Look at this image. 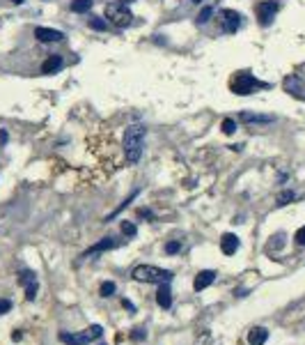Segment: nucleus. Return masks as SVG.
Listing matches in <instances>:
<instances>
[{
  "label": "nucleus",
  "instance_id": "1",
  "mask_svg": "<svg viewBox=\"0 0 305 345\" xmlns=\"http://www.w3.org/2000/svg\"><path fill=\"white\" fill-rule=\"evenodd\" d=\"M145 145V124H131L124 131V157L129 164H138Z\"/></svg>",
  "mask_w": 305,
  "mask_h": 345
},
{
  "label": "nucleus",
  "instance_id": "2",
  "mask_svg": "<svg viewBox=\"0 0 305 345\" xmlns=\"http://www.w3.org/2000/svg\"><path fill=\"white\" fill-rule=\"evenodd\" d=\"M133 281L138 283H170L172 281V274L170 270H161V267H154V265H138L133 271H131Z\"/></svg>",
  "mask_w": 305,
  "mask_h": 345
},
{
  "label": "nucleus",
  "instance_id": "3",
  "mask_svg": "<svg viewBox=\"0 0 305 345\" xmlns=\"http://www.w3.org/2000/svg\"><path fill=\"white\" fill-rule=\"evenodd\" d=\"M106 19L115 25V28H127L133 21V14L129 9L127 0H115V2H108L106 5Z\"/></svg>",
  "mask_w": 305,
  "mask_h": 345
},
{
  "label": "nucleus",
  "instance_id": "4",
  "mask_svg": "<svg viewBox=\"0 0 305 345\" xmlns=\"http://www.w3.org/2000/svg\"><path fill=\"white\" fill-rule=\"evenodd\" d=\"M101 336H104V329H101L99 324H92V327L78 331V334H67V331H62V334H60V341L65 345H89V343H94V341H99Z\"/></svg>",
  "mask_w": 305,
  "mask_h": 345
},
{
  "label": "nucleus",
  "instance_id": "5",
  "mask_svg": "<svg viewBox=\"0 0 305 345\" xmlns=\"http://www.w3.org/2000/svg\"><path fill=\"white\" fill-rule=\"evenodd\" d=\"M230 88L234 95H250V92H255L257 88H268L266 83L257 81L253 74H248V72H239L234 78H232Z\"/></svg>",
  "mask_w": 305,
  "mask_h": 345
},
{
  "label": "nucleus",
  "instance_id": "6",
  "mask_svg": "<svg viewBox=\"0 0 305 345\" xmlns=\"http://www.w3.org/2000/svg\"><path fill=\"white\" fill-rule=\"evenodd\" d=\"M218 21H220V25H223V30L227 32V35L237 32L239 28H241V14L234 12V9H220V12H218Z\"/></svg>",
  "mask_w": 305,
  "mask_h": 345
},
{
  "label": "nucleus",
  "instance_id": "7",
  "mask_svg": "<svg viewBox=\"0 0 305 345\" xmlns=\"http://www.w3.org/2000/svg\"><path fill=\"white\" fill-rule=\"evenodd\" d=\"M278 9H280V5H278L276 0H264V2H260L257 5V19H260V25H271L273 23V16L278 14Z\"/></svg>",
  "mask_w": 305,
  "mask_h": 345
},
{
  "label": "nucleus",
  "instance_id": "8",
  "mask_svg": "<svg viewBox=\"0 0 305 345\" xmlns=\"http://www.w3.org/2000/svg\"><path fill=\"white\" fill-rule=\"evenodd\" d=\"M19 283L25 288V299L28 301H32L37 297V276L32 271H23L21 276H19Z\"/></svg>",
  "mask_w": 305,
  "mask_h": 345
},
{
  "label": "nucleus",
  "instance_id": "9",
  "mask_svg": "<svg viewBox=\"0 0 305 345\" xmlns=\"http://www.w3.org/2000/svg\"><path fill=\"white\" fill-rule=\"evenodd\" d=\"M119 246V242L115 240V237H104V240H99L94 246H89L85 253H83V258H92V255L97 253H104V251H110V248Z\"/></svg>",
  "mask_w": 305,
  "mask_h": 345
},
{
  "label": "nucleus",
  "instance_id": "10",
  "mask_svg": "<svg viewBox=\"0 0 305 345\" xmlns=\"http://www.w3.org/2000/svg\"><path fill=\"white\" fill-rule=\"evenodd\" d=\"M216 281V271L214 270H202L195 274V281H193V288H195V293H200V290H207L209 285Z\"/></svg>",
  "mask_w": 305,
  "mask_h": 345
},
{
  "label": "nucleus",
  "instance_id": "11",
  "mask_svg": "<svg viewBox=\"0 0 305 345\" xmlns=\"http://www.w3.org/2000/svg\"><path fill=\"white\" fill-rule=\"evenodd\" d=\"M239 246H241V242H239V237L234 233H225L220 237V251L225 255H234L239 251Z\"/></svg>",
  "mask_w": 305,
  "mask_h": 345
},
{
  "label": "nucleus",
  "instance_id": "12",
  "mask_svg": "<svg viewBox=\"0 0 305 345\" xmlns=\"http://www.w3.org/2000/svg\"><path fill=\"white\" fill-rule=\"evenodd\" d=\"M35 37H37L39 42H60V39H65V32L39 25V28H35Z\"/></svg>",
  "mask_w": 305,
  "mask_h": 345
},
{
  "label": "nucleus",
  "instance_id": "13",
  "mask_svg": "<svg viewBox=\"0 0 305 345\" xmlns=\"http://www.w3.org/2000/svg\"><path fill=\"white\" fill-rule=\"evenodd\" d=\"M239 120L241 122H248V124H266V122H273L276 118L273 115H257V113H239Z\"/></svg>",
  "mask_w": 305,
  "mask_h": 345
},
{
  "label": "nucleus",
  "instance_id": "14",
  "mask_svg": "<svg viewBox=\"0 0 305 345\" xmlns=\"http://www.w3.org/2000/svg\"><path fill=\"white\" fill-rule=\"evenodd\" d=\"M156 304L161 308H168L172 306V290H170V283H161V288H158V293H156Z\"/></svg>",
  "mask_w": 305,
  "mask_h": 345
},
{
  "label": "nucleus",
  "instance_id": "15",
  "mask_svg": "<svg viewBox=\"0 0 305 345\" xmlns=\"http://www.w3.org/2000/svg\"><path fill=\"white\" fill-rule=\"evenodd\" d=\"M268 341V329L266 327H253L248 331V343L250 345H264Z\"/></svg>",
  "mask_w": 305,
  "mask_h": 345
},
{
  "label": "nucleus",
  "instance_id": "16",
  "mask_svg": "<svg viewBox=\"0 0 305 345\" xmlns=\"http://www.w3.org/2000/svg\"><path fill=\"white\" fill-rule=\"evenodd\" d=\"M62 67V58L60 55H48L42 65V74H53V72H58Z\"/></svg>",
  "mask_w": 305,
  "mask_h": 345
},
{
  "label": "nucleus",
  "instance_id": "17",
  "mask_svg": "<svg viewBox=\"0 0 305 345\" xmlns=\"http://www.w3.org/2000/svg\"><path fill=\"white\" fill-rule=\"evenodd\" d=\"M92 5H94V0H71V12H76V14H85V12L92 9Z\"/></svg>",
  "mask_w": 305,
  "mask_h": 345
},
{
  "label": "nucleus",
  "instance_id": "18",
  "mask_svg": "<svg viewBox=\"0 0 305 345\" xmlns=\"http://www.w3.org/2000/svg\"><path fill=\"white\" fill-rule=\"evenodd\" d=\"M87 25L89 28H92V30H106V28H108V21H104V19H101V16H89L87 19Z\"/></svg>",
  "mask_w": 305,
  "mask_h": 345
},
{
  "label": "nucleus",
  "instance_id": "19",
  "mask_svg": "<svg viewBox=\"0 0 305 345\" xmlns=\"http://www.w3.org/2000/svg\"><path fill=\"white\" fill-rule=\"evenodd\" d=\"M115 290H117V285L112 283V281H104V283H101V288H99V295H101V297H112V295H115Z\"/></svg>",
  "mask_w": 305,
  "mask_h": 345
},
{
  "label": "nucleus",
  "instance_id": "20",
  "mask_svg": "<svg viewBox=\"0 0 305 345\" xmlns=\"http://www.w3.org/2000/svg\"><path fill=\"white\" fill-rule=\"evenodd\" d=\"M294 198H296V194H294V191H289V189H287V191H283V194L278 196V207H284V205H289Z\"/></svg>",
  "mask_w": 305,
  "mask_h": 345
},
{
  "label": "nucleus",
  "instance_id": "21",
  "mask_svg": "<svg viewBox=\"0 0 305 345\" xmlns=\"http://www.w3.org/2000/svg\"><path fill=\"white\" fill-rule=\"evenodd\" d=\"M220 129H223V134L232 136L234 131H237V120H232V118H225L223 124H220Z\"/></svg>",
  "mask_w": 305,
  "mask_h": 345
},
{
  "label": "nucleus",
  "instance_id": "22",
  "mask_svg": "<svg viewBox=\"0 0 305 345\" xmlns=\"http://www.w3.org/2000/svg\"><path fill=\"white\" fill-rule=\"evenodd\" d=\"M122 233L127 235V237H135V235H138V228H135V223H131V221H122Z\"/></svg>",
  "mask_w": 305,
  "mask_h": 345
},
{
  "label": "nucleus",
  "instance_id": "23",
  "mask_svg": "<svg viewBox=\"0 0 305 345\" xmlns=\"http://www.w3.org/2000/svg\"><path fill=\"white\" fill-rule=\"evenodd\" d=\"M211 14H214V7H202V12L197 14V23H207Z\"/></svg>",
  "mask_w": 305,
  "mask_h": 345
},
{
  "label": "nucleus",
  "instance_id": "24",
  "mask_svg": "<svg viewBox=\"0 0 305 345\" xmlns=\"http://www.w3.org/2000/svg\"><path fill=\"white\" fill-rule=\"evenodd\" d=\"M179 251H181V242H168V244H165V253H170V255H174V253H179Z\"/></svg>",
  "mask_w": 305,
  "mask_h": 345
},
{
  "label": "nucleus",
  "instance_id": "25",
  "mask_svg": "<svg viewBox=\"0 0 305 345\" xmlns=\"http://www.w3.org/2000/svg\"><path fill=\"white\" fill-rule=\"evenodd\" d=\"M294 240H296L298 246H305V225H301L296 230V235H294Z\"/></svg>",
  "mask_w": 305,
  "mask_h": 345
},
{
  "label": "nucleus",
  "instance_id": "26",
  "mask_svg": "<svg viewBox=\"0 0 305 345\" xmlns=\"http://www.w3.org/2000/svg\"><path fill=\"white\" fill-rule=\"evenodd\" d=\"M12 311V301L9 299H0V315H5Z\"/></svg>",
  "mask_w": 305,
  "mask_h": 345
},
{
  "label": "nucleus",
  "instance_id": "27",
  "mask_svg": "<svg viewBox=\"0 0 305 345\" xmlns=\"http://www.w3.org/2000/svg\"><path fill=\"white\" fill-rule=\"evenodd\" d=\"M138 217H142V219H154V214H152V210H147V207H140V210H138Z\"/></svg>",
  "mask_w": 305,
  "mask_h": 345
},
{
  "label": "nucleus",
  "instance_id": "28",
  "mask_svg": "<svg viewBox=\"0 0 305 345\" xmlns=\"http://www.w3.org/2000/svg\"><path fill=\"white\" fill-rule=\"evenodd\" d=\"M145 336H147V334H145V329H133V334H131V338H133V341H142Z\"/></svg>",
  "mask_w": 305,
  "mask_h": 345
},
{
  "label": "nucleus",
  "instance_id": "29",
  "mask_svg": "<svg viewBox=\"0 0 305 345\" xmlns=\"http://www.w3.org/2000/svg\"><path fill=\"white\" fill-rule=\"evenodd\" d=\"M122 306L127 308V311H131V313H133V311H135V306H133V304H131V301H129V299H122Z\"/></svg>",
  "mask_w": 305,
  "mask_h": 345
},
{
  "label": "nucleus",
  "instance_id": "30",
  "mask_svg": "<svg viewBox=\"0 0 305 345\" xmlns=\"http://www.w3.org/2000/svg\"><path fill=\"white\" fill-rule=\"evenodd\" d=\"M7 131H5V129H0V145H5V143H7Z\"/></svg>",
  "mask_w": 305,
  "mask_h": 345
},
{
  "label": "nucleus",
  "instance_id": "31",
  "mask_svg": "<svg viewBox=\"0 0 305 345\" xmlns=\"http://www.w3.org/2000/svg\"><path fill=\"white\" fill-rule=\"evenodd\" d=\"M12 341H21V331H12Z\"/></svg>",
  "mask_w": 305,
  "mask_h": 345
},
{
  "label": "nucleus",
  "instance_id": "32",
  "mask_svg": "<svg viewBox=\"0 0 305 345\" xmlns=\"http://www.w3.org/2000/svg\"><path fill=\"white\" fill-rule=\"evenodd\" d=\"M12 2H14V5H23V2H25V0H12Z\"/></svg>",
  "mask_w": 305,
  "mask_h": 345
},
{
  "label": "nucleus",
  "instance_id": "33",
  "mask_svg": "<svg viewBox=\"0 0 305 345\" xmlns=\"http://www.w3.org/2000/svg\"><path fill=\"white\" fill-rule=\"evenodd\" d=\"M193 2H195V5H200V0H193Z\"/></svg>",
  "mask_w": 305,
  "mask_h": 345
}]
</instances>
